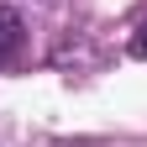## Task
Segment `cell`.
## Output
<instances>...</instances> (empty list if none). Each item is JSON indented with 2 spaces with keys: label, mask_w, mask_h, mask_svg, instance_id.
Masks as SVG:
<instances>
[{
  "label": "cell",
  "mask_w": 147,
  "mask_h": 147,
  "mask_svg": "<svg viewBox=\"0 0 147 147\" xmlns=\"http://www.w3.org/2000/svg\"><path fill=\"white\" fill-rule=\"evenodd\" d=\"M26 47V21L16 5H0V68H11Z\"/></svg>",
  "instance_id": "obj_1"
},
{
  "label": "cell",
  "mask_w": 147,
  "mask_h": 147,
  "mask_svg": "<svg viewBox=\"0 0 147 147\" xmlns=\"http://www.w3.org/2000/svg\"><path fill=\"white\" fill-rule=\"evenodd\" d=\"M131 53H137V58H147V21L137 26V37H131Z\"/></svg>",
  "instance_id": "obj_2"
}]
</instances>
